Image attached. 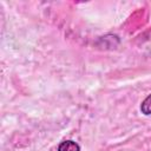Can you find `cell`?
Returning <instances> with one entry per match:
<instances>
[{
  "label": "cell",
  "instance_id": "obj_1",
  "mask_svg": "<svg viewBox=\"0 0 151 151\" xmlns=\"http://www.w3.org/2000/svg\"><path fill=\"white\" fill-rule=\"evenodd\" d=\"M58 151H80V146L73 140H64L59 144Z\"/></svg>",
  "mask_w": 151,
  "mask_h": 151
},
{
  "label": "cell",
  "instance_id": "obj_2",
  "mask_svg": "<svg viewBox=\"0 0 151 151\" xmlns=\"http://www.w3.org/2000/svg\"><path fill=\"white\" fill-rule=\"evenodd\" d=\"M140 112L145 116L151 114V94H149L140 104Z\"/></svg>",
  "mask_w": 151,
  "mask_h": 151
}]
</instances>
